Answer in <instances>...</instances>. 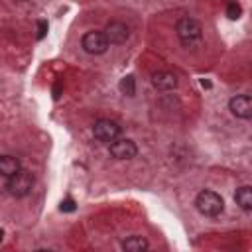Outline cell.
Segmentation results:
<instances>
[{
    "label": "cell",
    "mask_w": 252,
    "mask_h": 252,
    "mask_svg": "<svg viewBox=\"0 0 252 252\" xmlns=\"http://www.w3.org/2000/svg\"><path fill=\"white\" fill-rule=\"evenodd\" d=\"M195 207L203 217H217V215L222 213L224 201H222V197L219 193H215L211 189H203L195 197Z\"/></svg>",
    "instance_id": "cell-1"
},
{
    "label": "cell",
    "mask_w": 252,
    "mask_h": 252,
    "mask_svg": "<svg viewBox=\"0 0 252 252\" xmlns=\"http://www.w3.org/2000/svg\"><path fill=\"white\" fill-rule=\"evenodd\" d=\"M175 32H177L179 41H181L185 47H191V45H195V43L201 39L203 28H201V24H199L195 18L183 16V18L177 20V24H175Z\"/></svg>",
    "instance_id": "cell-2"
},
{
    "label": "cell",
    "mask_w": 252,
    "mask_h": 252,
    "mask_svg": "<svg viewBox=\"0 0 252 252\" xmlns=\"http://www.w3.org/2000/svg\"><path fill=\"white\" fill-rule=\"evenodd\" d=\"M33 187V175L26 169H20L6 181V189L12 197H26Z\"/></svg>",
    "instance_id": "cell-3"
},
{
    "label": "cell",
    "mask_w": 252,
    "mask_h": 252,
    "mask_svg": "<svg viewBox=\"0 0 252 252\" xmlns=\"http://www.w3.org/2000/svg\"><path fill=\"white\" fill-rule=\"evenodd\" d=\"M93 134L98 142H104V144H110L114 142L116 138H120V126L114 122V120H108V118H98L93 126Z\"/></svg>",
    "instance_id": "cell-4"
},
{
    "label": "cell",
    "mask_w": 252,
    "mask_h": 252,
    "mask_svg": "<svg viewBox=\"0 0 252 252\" xmlns=\"http://www.w3.org/2000/svg\"><path fill=\"white\" fill-rule=\"evenodd\" d=\"M81 45L89 55H102L110 43H108L104 32H87L81 39Z\"/></svg>",
    "instance_id": "cell-5"
},
{
    "label": "cell",
    "mask_w": 252,
    "mask_h": 252,
    "mask_svg": "<svg viewBox=\"0 0 252 252\" xmlns=\"http://www.w3.org/2000/svg\"><path fill=\"white\" fill-rule=\"evenodd\" d=\"M108 150H110V156L114 159H132L138 154L136 144L128 138H116L114 142L108 144Z\"/></svg>",
    "instance_id": "cell-6"
},
{
    "label": "cell",
    "mask_w": 252,
    "mask_h": 252,
    "mask_svg": "<svg viewBox=\"0 0 252 252\" xmlns=\"http://www.w3.org/2000/svg\"><path fill=\"white\" fill-rule=\"evenodd\" d=\"M228 108L236 118L248 120L252 116V98L248 94H236L228 100Z\"/></svg>",
    "instance_id": "cell-7"
},
{
    "label": "cell",
    "mask_w": 252,
    "mask_h": 252,
    "mask_svg": "<svg viewBox=\"0 0 252 252\" xmlns=\"http://www.w3.org/2000/svg\"><path fill=\"white\" fill-rule=\"evenodd\" d=\"M104 35H106L108 43H112V45H120V43H124V41L128 39V35H130V28H128L124 22L114 20V22H108V26H106V30H104Z\"/></svg>",
    "instance_id": "cell-8"
},
{
    "label": "cell",
    "mask_w": 252,
    "mask_h": 252,
    "mask_svg": "<svg viewBox=\"0 0 252 252\" xmlns=\"http://www.w3.org/2000/svg\"><path fill=\"white\" fill-rule=\"evenodd\" d=\"M152 85L158 91H173L177 87V77L169 71H158L152 75Z\"/></svg>",
    "instance_id": "cell-9"
},
{
    "label": "cell",
    "mask_w": 252,
    "mask_h": 252,
    "mask_svg": "<svg viewBox=\"0 0 252 252\" xmlns=\"http://www.w3.org/2000/svg\"><path fill=\"white\" fill-rule=\"evenodd\" d=\"M22 169V163L16 156H10V154H4L0 156V175L2 177H12L14 173H18Z\"/></svg>",
    "instance_id": "cell-10"
},
{
    "label": "cell",
    "mask_w": 252,
    "mask_h": 252,
    "mask_svg": "<svg viewBox=\"0 0 252 252\" xmlns=\"http://www.w3.org/2000/svg\"><path fill=\"white\" fill-rule=\"evenodd\" d=\"M234 201H236V205H238L244 213H250V211H252V187H250V185L238 187L236 193H234Z\"/></svg>",
    "instance_id": "cell-11"
},
{
    "label": "cell",
    "mask_w": 252,
    "mask_h": 252,
    "mask_svg": "<svg viewBox=\"0 0 252 252\" xmlns=\"http://www.w3.org/2000/svg\"><path fill=\"white\" fill-rule=\"evenodd\" d=\"M148 246H150V242L138 234H132L122 240V250H126V252H144V250H148Z\"/></svg>",
    "instance_id": "cell-12"
},
{
    "label": "cell",
    "mask_w": 252,
    "mask_h": 252,
    "mask_svg": "<svg viewBox=\"0 0 252 252\" xmlns=\"http://www.w3.org/2000/svg\"><path fill=\"white\" fill-rule=\"evenodd\" d=\"M118 89H120L122 94H126V96H134V93H136V81H134V77H132V75L122 77L120 83H118Z\"/></svg>",
    "instance_id": "cell-13"
},
{
    "label": "cell",
    "mask_w": 252,
    "mask_h": 252,
    "mask_svg": "<svg viewBox=\"0 0 252 252\" xmlns=\"http://www.w3.org/2000/svg\"><path fill=\"white\" fill-rule=\"evenodd\" d=\"M240 14H242L240 4H236V2H228V6H226V16H228L230 20H238Z\"/></svg>",
    "instance_id": "cell-14"
},
{
    "label": "cell",
    "mask_w": 252,
    "mask_h": 252,
    "mask_svg": "<svg viewBox=\"0 0 252 252\" xmlns=\"http://www.w3.org/2000/svg\"><path fill=\"white\" fill-rule=\"evenodd\" d=\"M47 20H37V39H43L45 37V33H47Z\"/></svg>",
    "instance_id": "cell-15"
},
{
    "label": "cell",
    "mask_w": 252,
    "mask_h": 252,
    "mask_svg": "<svg viewBox=\"0 0 252 252\" xmlns=\"http://www.w3.org/2000/svg\"><path fill=\"white\" fill-rule=\"evenodd\" d=\"M59 209H61L63 213H73V211L77 209V205H75V201H73V199H65V201H61Z\"/></svg>",
    "instance_id": "cell-16"
},
{
    "label": "cell",
    "mask_w": 252,
    "mask_h": 252,
    "mask_svg": "<svg viewBox=\"0 0 252 252\" xmlns=\"http://www.w3.org/2000/svg\"><path fill=\"white\" fill-rule=\"evenodd\" d=\"M61 96V83H55L53 87V98H59Z\"/></svg>",
    "instance_id": "cell-17"
},
{
    "label": "cell",
    "mask_w": 252,
    "mask_h": 252,
    "mask_svg": "<svg viewBox=\"0 0 252 252\" xmlns=\"http://www.w3.org/2000/svg\"><path fill=\"white\" fill-rule=\"evenodd\" d=\"M2 238H4V230H0V242H2Z\"/></svg>",
    "instance_id": "cell-18"
}]
</instances>
